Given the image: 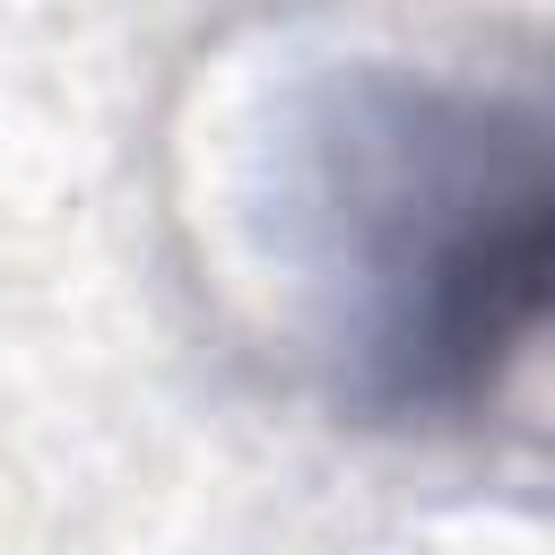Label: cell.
Returning <instances> with one entry per match:
<instances>
[{"instance_id":"cell-1","label":"cell","mask_w":555,"mask_h":555,"mask_svg":"<svg viewBox=\"0 0 555 555\" xmlns=\"http://www.w3.org/2000/svg\"><path fill=\"white\" fill-rule=\"evenodd\" d=\"M312 364L373 434L477 425L546 330L555 156L520 78L356 61L312 87L286 165Z\"/></svg>"}]
</instances>
